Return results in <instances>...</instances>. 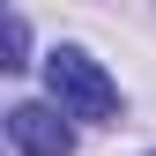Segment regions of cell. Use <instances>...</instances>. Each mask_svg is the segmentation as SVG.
Masks as SVG:
<instances>
[{"instance_id":"6da1fadb","label":"cell","mask_w":156,"mask_h":156,"mask_svg":"<svg viewBox=\"0 0 156 156\" xmlns=\"http://www.w3.org/2000/svg\"><path fill=\"white\" fill-rule=\"evenodd\" d=\"M45 89H52V112L60 119H119V82L89 52H74V45H60L45 60Z\"/></svg>"},{"instance_id":"7a4b0ae2","label":"cell","mask_w":156,"mask_h":156,"mask_svg":"<svg viewBox=\"0 0 156 156\" xmlns=\"http://www.w3.org/2000/svg\"><path fill=\"white\" fill-rule=\"evenodd\" d=\"M8 134H15L23 156H74V126H67L52 104H15V112H8Z\"/></svg>"},{"instance_id":"3957f363","label":"cell","mask_w":156,"mask_h":156,"mask_svg":"<svg viewBox=\"0 0 156 156\" xmlns=\"http://www.w3.org/2000/svg\"><path fill=\"white\" fill-rule=\"evenodd\" d=\"M30 67V23L23 15H0V74Z\"/></svg>"}]
</instances>
